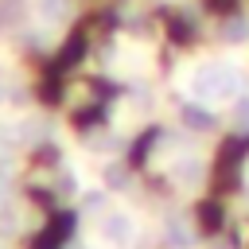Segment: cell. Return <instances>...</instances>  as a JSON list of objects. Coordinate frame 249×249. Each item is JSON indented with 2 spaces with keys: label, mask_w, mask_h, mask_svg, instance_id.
<instances>
[{
  "label": "cell",
  "mask_w": 249,
  "mask_h": 249,
  "mask_svg": "<svg viewBox=\"0 0 249 249\" xmlns=\"http://www.w3.org/2000/svg\"><path fill=\"white\" fill-rule=\"evenodd\" d=\"M241 89H245V78L233 66H198L191 78V93L202 101H222V97H233Z\"/></svg>",
  "instance_id": "1"
},
{
  "label": "cell",
  "mask_w": 249,
  "mask_h": 249,
  "mask_svg": "<svg viewBox=\"0 0 249 249\" xmlns=\"http://www.w3.org/2000/svg\"><path fill=\"white\" fill-rule=\"evenodd\" d=\"M23 16H27L23 0H0V31L19 27V23H23Z\"/></svg>",
  "instance_id": "2"
},
{
  "label": "cell",
  "mask_w": 249,
  "mask_h": 249,
  "mask_svg": "<svg viewBox=\"0 0 249 249\" xmlns=\"http://www.w3.org/2000/svg\"><path fill=\"white\" fill-rule=\"evenodd\" d=\"M128 233H132V222H128L124 214H113V218L105 222V237H109V241H128Z\"/></svg>",
  "instance_id": "3"
},
{
  "label": "cell",
  "mask_w": 249,
  "mask_h": 249,
  "mask_svg": "<svg viewBox=\"0 0 249 249\" xmlns=\"http://www.w3.org/2000/svg\"><path fill=\"white\" fill-rule=\"evenodd\" d=\"M39 12H43V19L62 23V19L70 16V0H39Z\"/></svg>",
  "instance_id": "4"
},
{
  "label": "cell",
  "mask_w": 249,
  "mask_h": 249,
  "mask_svg": "<svg viewBox=\"0 0 249 249\" xmlns=\"http://www.w3.org/2000/svg\"><path fill=\"white\" fill-rule=\"evenodd\" d=\"M233 128L237 132H249V97L245 93L233 97Z\"/></svg>",
  "instance_id": "5"
},
{
  "label": "cell",
  "mask_w": 249,
  "mask_h": 249,
  "mask_svg": "<svg viewBox=\"0 0 249 249\" xmlns=\"http://www.w3.org/2000/svg\"><path fill=\"white\" fill-rule=\"evenodd\" d=\"M183 117H187V124H195V128H210V124H214V117H210L206 109H198V105H187Z\"/></svg>",
  "instance_id": "6"
},
{
  "label": "cell",
  "mask_w": 249,
  "mask_h": 249,
  "mask_svg": "<svg viewBox=\"0 0 249 249\" xmlns=\"http://www.w3.org/2000/svg\"><path fill=\"white\" fill-rule=\"evenodd\" d=\"M222 35H226V39H230V43H233V39H245V35H249V23H245V19H230V23H226V31H222Z\"/></svg>",
  "instance_id": "7"
},
{
  "label": "cell",
  "mask_w": 249,
  "mask_h": 249,
  "mask_svg": "<svg viewBox=\"0 0 249 249\" xmlns=\"http://www.w3.org/2000/svg\"><path fill=\"white\" fill-rule=\"evenodd\" d=\"M167 237H175L179 245H187V241H191V233H187V230H183L179 222H175V230H167Z\"/></svg>",
  "instance_id": "8"
}]
</instances>
